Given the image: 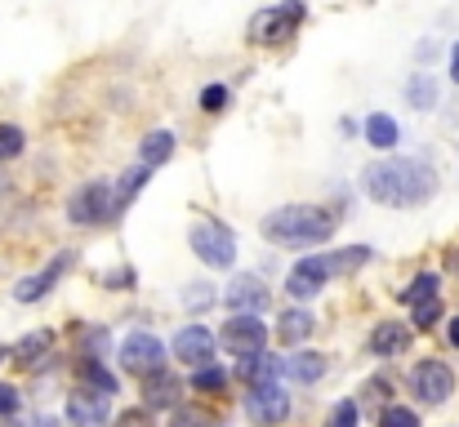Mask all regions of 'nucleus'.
Returning a JSON list of instances; mask_svg holds the SVG:
<instances>
[{"label": "nucleus", "mask_w": 459, "mask_h": 427, "mask_svg": "<svg viewBox=\"0 0 459 427\" xmlns=\"http://www.w3.org/2000/svg\"><path fill=\"white\" fill-rule=\"evenodd\" d=\"M330 232H334V218L325 209H312V205H286V209H273L264 218V236L277 245H316Z\"/></svg>", "instance_id": "2"}, {"label": "nucleus", "mask_w": 459, "mask_h": 427, "mask_svg": "<svg viewBox=\"0 0 459 427\" xmlns=\"http://www.w3.org/2000/svg\"><path fill=\"white\" fill-rule=\"evenodd\" d=\"M174 356H178L183 365H192V370H205V365L214 361V334H210L205 325H183V329L174 334Z\"/></svg>", "instance_id": "9"}, {"label": "nucleus", "mask_w": 459, "mask_h": 427, "mask_svg": "<svg viewBox=\"0 0 459 427\" xmlns=\"http://www.w3.org/2000/svg\"><path fill=\"white\" fill-rule=\"evenodd\" d=\"M121 365L130 370V374H139V379H152L165 370V343L148 334V329H134V334H126V343H121Z\"/></svg>", "instance_id": "4"}, {"label": "nucleus", "mask_w": 459, "mask_h": 427, "mask_svg": "<svg viewBox=\"0 0 459 427\" xmlns=\"http://www.w3.org/2000/svg\"><path fill=\"white\" fill-rule=\"evenodd\" d=\"M103 406H108V401H99V397H90V392H76V397L67 401V414H72L76 423L99 427L103 423Z\"/></svg>", "instance_id": "21"}, {"label": "nucleus", "mask_w": 459, "mask_h": 427, "mask_svg": "<svg viewBox=\"0 0 459 427\" xmlns=\"http://www.w3.org/2000/svg\"><path fill=\"white\" fill-rule=\"evenodd\" d=\"M429 298H437V277H433V272L415 277V281L402 289V303H411V307H420V303H429Z\"/></svg>", "instance_id": "24"}, {"label": "nucleus", "mask_w": 459, "mask_h": 427, "mask_svg": "<svg viewBox=\"0 0 459 427\" xmlns=\"http://www.w3.org/2000/svg\"><path fill=\"white\" fill-rule=\"evenodd\" d=\"M357 419H361V406H357V401H339V406L330 410L325 427H357Z\"/></svg>", "instance_id": "26"}, {"label": "nucleus", "mask_w": 459, "mask_h": 427, "mask_svg": "<svg viewBox=\"0 0 459 427\" xmlns=\"http://www.w3.org/2000/svg\"><path fill=\"white\" fill-rule=\"evenodd\" d=\"M63 268H67V259H54L40 277H27V281L18 285V289H13V298H18V303H36L40 294H49V285L58 281V272H63Z\"/></svg>", "instance_id": "19"}, {"label": "nucleus", "mask_w": 459, "mask_h": 427, "mask_svg": "<svg viewBox=\"0 0 459 427\" xmlns=\"http://www.w3.org/2000/svg\"><path fill=\"white\" fill-rule=\"evenodd\" d=\"M31 427H58V423H54V419H36Z\"/></svg>", "instance_id": "38"}, {"label": "nucleus", "mask_w": 459, "mask_h": 427, "mask_svg": "<svg viewBox=\"0 0 459 427\" xmlns=\"http://www.w3.org/2000/svg\"><path fill=\"white\" fill-rule=\"evenodd\" d=\"M316 329V320H312V312H286L281 320H277V338L286 343V347H295V343H304L307 334Z\"/></svg>", "instance_id": "20"}, {"label": "nucleus", "mask_w": 459, "mask_h": 427, "mask_svg": "<svg viewBox=\"0 0 459 427\" xmlns=\"http://www.w3.org/2000/svg\"><path fill=\"white\" fill-rule=\"evenodd\" d=\"M13 410H18V392L9 383H0V419H9Z\"/></svg>", "instance_id": "34"}, {"label": "nucleus", "mask_w": 459, "mask_h": 427, "mask_svg": "<svg viewBox=\"0 0 459 427\" xmlns=\"http://www.w3.org/2000/svg\"><path fill=\"white\" fill-rule=\"evenodd\" d=\"M139 156H143V165H148V169H152V165H165V160L174 156V134H165V130L148 134V139H143V151H139Z\"/></svg>", "instance_id": "22"}, {"label": "nucleus", "mask_w": 459, "mask_h": 427, "mask_svg": "<svg viewBox=\"0 0 459 427\" xmlns=\"http://www.w3.org/2000/svg\"><path fill=\"white\" fill-rule=\"evenodd\" d=\"M299 18H304V9H299L295 0H290V4H277V9H264V13H259V18L250 22V36H255V40H268V45H273V40L290 36V27H295Z\"/></svg>", "instance_id": "11"}, {"label": "nucleus", "mask_w": 459, "mask_h": 427, "mask_svg": "<svg viewBox=\"0 0 459 427\" xmlns=\"http://www.w3.org/2000/svg\"><path fill=\"white\" fill-rule=\"evenodd\" d=\"M406 94H411V107L429 112V107L437 103V81H433L429 72H415V76H411V90H406Z\"/></svg>", "instance_id": "23"}, {"label": "nucleus", "mask_w": 459, "mask_h": 427, "mask_svg": "<svg viewBox=\"0 0 459 427\" xmlns=\"http://www.w3.org/2000/svg\"><path fill=\"white\" fill-rule=\"evenodd\" d=\"M143 397H148V410H165V406H178V379H169L165 370L143 379Z\"/></svg>", "instance_id": "18"}, {"label": "nucleus", "mask_w": 459, "mask_h": 427, "mask_svg": "<svg viewBox=\"0 0 459 427\" xmlns=\"http://www.w3.org/2000/svg\"><path fill=\"white\" fill-rule=\"evenodd\" d=\"M148 174H152L148 165H139V169H130V174L121 178V187H117V201H130V196H134V192H139V187L148 183Z\"/></svg>", "instance_id": "28"}, {"label": "nucleus", "mask_w": 459, "mask_h": 427, "mask_svg": "<svg viewBox=\"0 0 459 427\" xmlns=\"http://www.w3.org/2000/svg\"><path fill=\"white\" fill-rule=\"evenodd\" d=\"M223 303L232 307V316H259L268 307V285L259 277H237L223 289Z\"/></svg>", "instance_id": "10"}, {"label": "nucleus", "mask_w": 459, "mask_h": 427, "mask_svg": "<svg viewBox=\"0 0 459 427\" xmlns=\"http://www.w3.org/2000/svg\"><path fill=\"white\" fill-rule=\"evenodd\" d=\"M112 205H117L112 183L94 178V183H85V187L72 192V201H67V218L81 223V227H94V223H103V218L112 214Z\"/></svg>", "instance_id": "3"}, {"label": "nucleus", "mask_w": 459, "mask_h": 427, "mask_svg": "<svg viewBox=\"0 0 459 427\" xmlns=\"http://www.w3.org/2000/svg\"><path fill=\"white\" fill-rule=\"evenodd\" d=\"M22 151V130L18 125H0V160H13Z\"/></svg>", "instance_id": "29"}, {"label": "nucleus", "mask_w": 459, "mask_h": 427, "mask_svg": "<svg viewBox=\"0 0 459 427\" xmlns=\"http://www.w3.org/2000/svg\"><path fill=\"white\" fill-rule=\"evenodd\" d=\"M219 343L228 352H237L241 361L246 356H264V343H268V325L259 316H228L223 329H219Z\"/></svg>", "instance_id": "6"}, {"label": "nucleus", "mask_w": 459, "mask_h": 427, "mask_svg": "<svg viewBox=\"0 0 459 427\" xmlns=\"http://www.w3.org/2000/svg\"><path fill=\"white\" fill-rule=\"evenodd\" d=\"M451 76L459 81V45H455V54H451Z\"/></svg>", "instance_id": "36"}, {"label": "nucleus", "mask_w": 459, "mask_h": 427, "mask_svg": "<svg viewBox=\"0 0 459 427\" xmlns=\"http://www.w3.org/2000/svg\"><path fill=\"white\" fill-rule=\"evenodd\" d=\"M81 383H85L81 392H90V397H99V401H112V397L121 392V388H117V374H112L103 361H85V365H81Z\"/></svg>", "instance_id": "15"}, {"label": "nucleus", "mask_w": 459, "mask_h": 427, "mask_svg": "<svg viewBox=\"0 0 459 427\" xmlns=\"http://www.w3.org/2000/svg\"><path fill=\"white\" fill-rule=\"evenodd\" d=\"M174 427H219V419H210L205 410H178Z\"/></svg>", "instance_id": "32"}, {"label": "nucleus", "mask_w": 459, "mask_h": 427, "mask_svg": "<svg viewBox=\"0 0 459 427\" xmlns=\"http://www.w3.org/2000/svg\"><path fill=\"white\" fill-rule=\"evenodd\" d=\"M411 388H415V397H420L424 406H442V401L455 392V374H451V365H442V361H420L415 374H411Z\"/></svg>", "instance_id": "8"}, {"label": "nucleus", "mask_w": 459, "mask_h": 427, "mask_svg": "<svg viewBox=\"0 0 459 427\" xmlns=\"http://www.w3.org/2000/svg\"><path fill=\"white\" fill-rule=\"evenodd\" d=\"M316 259H321L325 277H348V272H357L361 263H370V250H366V245H348V250H334V254H316Z\"/></svg>", "instance_id": "16"}, {"label": "nucleus", "mask_w": 459, "mask_h": 427, "mask_svg": "<svg viewBox=\"0 0 459 427\" xmlns=\"http://www.w3.org/2000/svg\"><path fill=\"white\" fill-rule=\"evenodd\" d=\"M411 347V329L402 320H379L375 334H370V352L375 356H402Z\"/></svg>", "instance_id": "12"}, {"label": "nucleus", "mask_w": 459, "mask_h": 427, "mask_svg": "<svg viewBox=\"0 0 459 427\" xmlns=\"http://www.w3.org/2000/svg\"><path fill=\"white\" fill-rule=\"evenodd\" d=\"M397 139H402V130H397V121H393V116H384V112H370V116H366V142H370V147L393 151Z\"/></svg>", "instance_id": "17"}, {"label": "nucleus", "mask_w": 459, "mask_h": 427, "mask_svg": "<svg viewBox=\"0 0 459 427\" xmlns=\"http://www.w3.org/2000/svg\"><path fill=\"white\" fill-rule=\"evenodd\" d=\"M361 187H366L370 201L406 209V205H420V201L433 196V169L415 156H384V160L366 165Z\"/></svg>", "instance_id": "1"}, {"label": "nucleus", "mask_w": 459, "mask_h": 427, "mask_svg": "<svg viewBox=\"0 0 459 427\" xmlns=\"http://www.w3.org/2000/svg\"><path fill=\"white\" fill-rule=\"evenodd\" d=\"M451 343H455V347H459V316H455V320H451Z\"/></svg>", "instance_id": "37"}, {"label": "nucleus", "mask_w": 459, "mask_h": 427, "mask_svg": "<svg viewBox=\"0 0 459 427\" xmlns=\"http://www.w3.org/2000/svg\"><path fill=\"white\" fill-rule=\"evenodd\" d=\"M201 107H205V112H223V107H228V90H223V85H205V90H201Z\"/></svg>", "instance_id": "31"}, {"label": "nucleus", "mask_w": 459, "mask_h": 427, "mask_svg": "<svg viewBox=\"0 0 459 427\" xmlns=\"http://www.w3.org/2000/svg\"><path fill=\"white\" fill-rule=\"evenodd\" d=\"M437 320H442V303H437V298H429V303L415 307V325H420V329H433Z\"/></svg>", "instance_id": "30"}, {"label": "nucleus", "mask_w": 459, "mask_h": 427, "mask_svg": "<svg viewBox=\"0 0 459 427\" xmlns=\"http://www.w3.org/2000/svg\"><path fill=\"white\" fill-rule=\"evenodd\" d=\"M246 414L264 427L281 423V419L290 414V392H286L281 383H255L250 397H246Z\"/></svg>", "instance_id": "7"}, {"label": "nucleus", "mask_w": 459, "mask_h": 427, "mask_svg": "<svg viewBox=\"0 0 459 427\" xmlns=\"http://www.w3.org/2000/svg\"><path fill=\"white\" fill-rule=\"evenodd\" d=\"M281 374L295 383H316L325 374V356L321 352H290V356H281Z\"/></svg>", "instance_id": "14"}, {"label": "nucleus", "mask_w": 459, "mask_h": 427, "mask_svg": "<svg viewBox=\"0 0 459 427\" xmlns=\"http://www.w3.org/2000/svg\"><path fill=\"white\" fill-rule=\"evenodd\" d=\"M117 427H152V414H148V406H143V410H126V414L117 419Z\"/></svg>", "instance_id": "33"}, {"label": "nucleus", "mask_w": 459, "mask_h": 427, "mask_svg": "<svg viewBox=\"0 0 459 427\" xmlns=\"http://www.w3.org/2000/svg\"><path fill=\"white\" fill-rule=\"evenodd\" d=\"M45 347H49V334H31V338H22L18 352H45Z\"/></svg>", "instance_id": "35"}, {"label": "nucleus", "mask_w": 459, "mask_h": 427, "mask_svg": "<svg viewBox=\"0 0 459 427\" xmlns=\"http://www.w3.org/2000/svg\"><path fill=\"white\" fill-rule=\"evenodd\" d=\"M192 388H196V392H223V388H228V374H223L219 365H205V370H196Z\"/></svg>", "instance_id": "25"}, {"label": "nucleus", "mask_w": 459, "mask_h": 427, "mask_svg": "<svg viewBox=\"0 0 459 427\" xmlns=\"http://www.w3.org/2000/svg\"><path fill=\"white\" fill-rule=\"evenodd\" d=\"M192 250H196V259L205 263V268H232L237 263V241H232V232L223 227V223H196L192 227Z\"/></svg>", "instance_id": "5"}, {"label": "nucleus", "mask_w": 459, "mask_h": 427, "mask_svg": "<svg viewBox=\"0 0 459 427\" xmlns=\"http://www.w3.org/2000/svg\"><path fill=\"white\" fill-rule=\"evenodd\" d=\"M325 281H330V277H325V268H321V259H316V254L290 268V294H295V298H312V294H321V285Z\"/></svg>", "instance_id": "13"}, {"label": "nucleus", "mask_w": 459, "mask_h": 427, "mask_svg": "<svg viewBox=\"0 0 459 427\" xmlns=\"http://www.w3.org/2000/svg\"><path fill=\"white\" fill-rule=\"evenodd\" d=\"M379 427H420V414L406 410V406H388V410L379 414Z\"/></svg>", "instance_id": "27"}]
</instances>
